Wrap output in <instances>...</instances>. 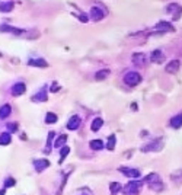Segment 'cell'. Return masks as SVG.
Masks as SVG:
<instances>
[{
	"label": "cell",
	"instance_id": "cell-1",
	"mask_svg": "<svg viewBox=\"0 0 182 195\" xmlns=\"http://www.w3.org/2000/svg\"><path fill=\"white\" fill-rule=\"evenodd\" d=\"M140 82H141V76L137 72H128L124 76V83L127 86H137Z\"/></svg>",
	"mask_w": 182,
	"mask_h": 195
},
{
	"label": "cell",
	"instance_id": "cell-2",
	"mask_svg": "<svg viewBox=\"0 0 182 195\" xmlns=\"http://www.w3.org/2000/svg\"><path fill=\"white\" fill-rule=\"evenodd\" d=\"M143 182L144 181H131L128 182L127 185H125V188H124V194L125 195H133V194H137L140 187L143 185Z\"/></svg>",
	"mask_w": 182,
	"mask_h": 195
},
{
	"label": "cell",
	"instance_id": "cell-3",
	"mask_svg": "<svg viewBox=\"0 0 182 195\" xmlns=\"http://www.w3.org/2000/svg\"><path fill=\"white\" fill-rule=\"evenodd\" d=\"M162 147H163L162 141H160V140H157V141H152V143H149V144L143 146V147H141V152H143V153H147V152H159Z\"/></svg>",
	"mask_w": 182,
	"mask_h": 195
},
{
	"label": "cell",
	"instance_id": "cell-4",
	"mask_svg": "<svg viewBox=\"0 0 182 195\" xmlns=\"http://www.w3.org/2000/svg\"><path fill=\"white\" fill-rule=\"evenodd\" d=\"M121 173H124L127 178H131V179H136L140 176V170L138 169H133V167H125V166H121L118 169Z\"/></svg>",
	"mask_w": 182,
	"mask_h": 195
},
{
	"label": "cell",
	"instance_id": "cell-5",
	"mask_svg": "<svg viewBox=\"0 0 182 195\" xmlns=\"http://www.w3.org/2000/svg\"><path fill=\"white\" fill-rule=\"evenodd\" d=\"M25 90H26V85L23 83V82H18V83H15L13 86H12V95L13 96H21V95L25 93Z\"/></svg>",
	"mask_w": 182,
	"mask_h": 195
},
{
	"label": "cell",
	"instance_id": "cell-6",
	"mask_svg": "<svg viewBox=\"0 0 182 195\" xmlns=\"http://www.w3.org/2000/svg\"><path fill=\"white\" fill-rule=\"evenodd\" d=\"M80 123H82V118H80L79 115H73L72 118L69 119V123H67V130H70V131L77 130Z\"/></svg>",
	"mask_w": 182,
	"mask_h": 195
},
{
	"label": "cell",
	"instance_id": "cell-7",
	"mask_svg": "<svg viewBox=\"0 0 182 195\" xmlns=\"http://www.w3.org/2000/svg\"><path fill=\"white\" fill-rule=\"evenodd\" d=\"M89 16L93 19V21H102L103 19V16H105V13L102 12L101 9L99 7H96V6H93L92 9H90V12H89Z\"/></svg>",
	"mask_w": 182,
	"mask_h": 195
},
{
	"label": "cell",
	"instance_id": "cell-8",
	"mask_svg": "<svg viewBox=\"0 0 182 195\" xmlns=\"http://www.w3.org/2000/svg\"><path fill=\"white\" fill-rule=\"evenodd\" d=\"M34 166H35L36 172H42V170H45L47 167H50V160H47V159L35 160V162H34Z\"/></svg>",
	"mask_w": 182,
	"mask_h": 195
},
{
	"label": "cell",
	"instance_id": "cell-9",
	"mask_svg": "<svg viewBox=\"0 0 182 195\" xmlns=\"http://www.w3.org/2000/svg\"><path fill=\"white\" fill-rule=\"evenodd\" d=\"M179 67H181V63L178 61V60H172L170 63H167L166 66V73H169V74H175V73L179 70Z\"/></svg>",
	"mask_w": 182,
	"mask_h": 195
},
{
	"label": "cell",
	"instance_id": "cell-10",
	"mask_svg": "<svg viewBox=\"0 0 182 195\" xmlns=\"http://www.w3.org/2000/svg\"><path fill=\"white\" fill-rule=\"evenodd\" d=\"M150 60H152V63H157V64H160V63H163L165 55L162 54V51L160 50H154L152 52V55H150Z\"/></svg>",
	"mask_w": 182,
	"mask_h": 195
},
{
	"label": "cell",
	"instance_id": "cell-11",
	"mask_svg": "<svg viewBox=\"0 0 182 195\" xmlns=\"http://www.w3.org/2000/svg\"><path fill=\"white\" fill-rule=\"evenodd\" d=\"M10 114H12V106L9 103H5L0 106V119H6Z\"/></svg>",
	"mask_w": 182,
	"mask_h": 195
},
{
	"label": "cell",
	"instance_id": "cell-12",
	"mask_svg": "<svg viewBox=\"0 0 182 195\" xmlns=\"http://www.w3.org/2000/svg\"><path fill=\"white\" fill-rule=\"evenodd\" d=\"M166 10L169 12V13L175 12V13H174V19H178V18H179V15H181L182 9L179 7V5H176V3H170V5L166 7Z\"/></svg>",
	"mask_w": 182,
	"mask_h": 195
},
{
	"label": "cell",
	"instance_id": "cell-13",
	"mask_svg": "<svg viewBox=\"0 0 182 195\" xmlns=\"http://www.w3.org/2000/svg\"><path fill=\"white\" fill-rule=\"evenodd\" d=\"M28 66H32V67H48V63L44 58H32V60L28 61Z\"/></svg>",
	"mask_w": 182,
	"mask_h": 195
},
{
	"label": "cell",
	"instance_id": "cell-14",
	"mask_svg": "<svg viewBox=\"0 0 182 195\" xmlns=\"http://www.w3.org/2000/svg\"><path fill=\"white\" fill-rule=\"evenodd\" d=\"M15 9V3L13 2H3L0 3V12L2 13H9Z\"/></svg>",
	"mask_w": 182,
	"mask_h": 195
},
{
	"label": "cell",
	"instance_id": "cell-15",
	"mask_svg": "<svg viewBox=\"0 0 182 195\" xmlns=\"http://www.w3.org/2000/svg\"><path fill=\"white\" fill-rule=\"evenodd\" d=\"M133 63L136 66H143L146 63V55L143 52H136V54H133Z\"/></svg>",
	"mask_w": 182,
	"mask_h": 195
},
{
	"label": "cell",
	"instance_id": "cell-16",
	"mask_svg": "<svg viewBox=\"0 0 182 195\" xmlns=\"http://www.w3.org/2000/svg\"><path fill=\"white\" fill-rule=\"evenodd\" d=\"M48 99V95L45 92V89H41V92H38L32 96V101L34 102H45Z\"/></svg>",
	"mask_w": 182,
	"mask_h": 195
},
{
	"label": "cell",
	"instance_id": "cell-17",
	"mask_svg": "<svg viewBox=\"0 0 182 195\" xmlns=\"http://www.w3.org/2000/svg\"><path fill=\"white\" fill-rule=\"evenodd\" d=\"M10 141H12V136H10V133H9V131H6V133H2V134H0V146L10 144Z\"/></svg>",
	"mask_w": 182,
	"mask_h": 195
},
{
	"label": "cell",
	"instance_id": "cell-18",
	"mask_svg": "<svg viewBox=\"0 0 182 195\" xmlns=\"http://www.w3.org/2000/svg\"><path fill=\"white\" fill-rule=\"evenodd\" d=\"M102 125H103V119H102V118H95L93 121H92V125H90V130L96 133L98 130H101V127H102Z\"/></svg>",
	"mask_w": 182,
	"mask_h": 195
},
{
	"label": "cell",
	"instance_id": "cell-19",
	"mask_svg": "<svg viewBox=\"0 0 182 195\" xmlns=\"http://www.w3.org/2000/svg\"><path fill=\"white\" fill-rule=\"evenodd\" d=\"M170 125H172L174 128H179V127H182V114L174 116V118L170 119Z\"/></svg>",
	"mask_w": 182,
	"mask_h": 195
},
{
	"label": "cell",
	"instance_id": "cell-20",
	"mask_svg": "<svg viewBox=\"0 0 182 195\" xmlns=\"http://www.w3.org/2000/svg\"><path fill=\"white\" fill-rule=\"evenodd\" d=\"M89 147L92 150H102L103 149V143H102V140H92L89 143Z\"/></svg>",
	"mask_w": 182,
	"mask_h": 195
},
{
	"label": "cell",
	"instance_id": "cell-21",
	"mask_svg": "<svg viewBox=\"0 0 182 195\" xmlns=\"http://www.w3.org/2000/svg\"><path fill=\"white\" fill-rule=\"evenodd\" d=\"M115 143H116V137H115V134H111V136L108 137L106 149H108V150H114V149H115Z\"/></svg>",
	"mask_w": 182,
	"mask_h": 195
},
{
	"label": "cell",
	"instance_id": "cell-22",
	"mask_svg": "<svg viewBox=\"0 0 182 195\" xmlns=\"http://www.w3.org/2000/svg\"><path fill=\"white\" fill-rule=\"evenodd\" d=\"M58 121V116L54 114V112H48L45 115V123L47 124H56Z\"/></svg>",
	"mask_w": 182,
	"mask_h": 195
},
{
	"label": "cell",
	"instance_id": "cell-23",
	"mask_svg": "<svg viewBox=\"0 0 182 195\" xmlns=\"http://www.w3.org/2000/svg\"><path fill=\"white\" fill-rule=\"evenodd\" d=\"M156 29H162V31H174V26L167 22H159L156 25Z\"/></svg>",
	"mask_w": 182,
	"mask_h": 195
},
{
	"label": "cell",
	"instance_id": "cell-24",
	"mask_svg": "<svg viewBox=\"0 0 182 195\" xmlns=\"http://www.w3.org/2000/svg\"><path fill=\"white\" fill-rule=\"evenodd\" d=\"M25 36H26V39L34 41V39H36V38L39 36V32H38L36 29H31V31H28V32H25Z\"/></svg>",
	"mask_w": 182,
	"mask_h": 195
},
{
	"label": "cell",
	"instance_id": "cell-25",
	"mask_svg": "<svg viewBox=\"0 0 182 195\" xmlns=\"http://www.w3.org/2000/svg\"><path fill=\"white\" fill-rule=\"evenodd\" d=\"M70 153V149L67 147V146H63L61 147V150H60V160H58V163H63V160L67 157V154Z\"/></svg>",
	"mask_w": 182,
	"mask_h": 195
},
{
	"label": "cell",
	"instance_id": "cell-26",
	"mask_svg": "<svg viewBox=\"0 0 182 195\" xmlns=\"http://www.w3.org/2000/svg\"><path fill=\"white\" fill-rule=\"evenodd\" d=\"M56 137V131H50L48 133V137H47V147H45V152H48L51 147V143H52V140Z\"/></svg>",
	"mask_w": 182,
	"mask_h": 195
},
{
	"label": "cell",
	"instance_id": "cell-27",
	"mask_svg": "<svg viewBox=\"0 0 182 195\" xmlns=\"http://www.w3.org/2000/svg\"><path fill=\"white\" fill-rule=\"evenodd\" d=\"M66 140H67V136H66V134H61V136H60V137H58L57 140H56V143H54V146H56V147H60V149H61V147L64 146Z\"/></svg>",
	"mask_w": 182,
	"mask_h": 195
},
{
	"label": "cell",
	"instance_id": "cell-28",
	"mask_svg": "<svg viewBox=\"0 0 182 195\" xmlns=\"http://www.w3.org/2000/svg\"><path fill=\"white\" fill-rule=\"evenodd\" d=\"M149 187H150V189H153V191H162L163 189V185H162V182L156 181V182H152V183H149Z\"/></svg>",
	"mask_w": 182,
	"mask_h": 195
},
{
	"label": "cell",
	"instance_id": "cell-29",
	"mask_svg": "<svg viewBox=\"0 0 182 195\" xmlns=\"http://www.w3.org/2000/svg\"><path fill=\"white\" fill-rule=\"evenodd\" d=\"M109 189H111L112 194H116L118 191H121V183H118V182H111V183H109Z\"/></svg>",
	"mask_w": 182,
	"mask_h": 195
},
{
	"label": "cell",
	"instance_id": "cell-30",
	"mask_svg": "<svg viewBox=\"0 0 182 195\" xmlns=\"http://www.w3.org/2000/svg\"><path fill=\"white\" fill-rule=\"evenodd\" d=\"M108 74H109V70H101V72L96 73L95 79L96 80H103V79H106V77H108Z\"/></svg>",
	"mask_w": 182,
	"mask_h": 195
},
{
	"label": "cell",
	"instance_id": "cell-31",
	"mask_svg": "<svg viewBox=\"0 0 182 195\" xmlns=\"http://www.w3.org/2000/svg\"><path fill=\"white\" fill-rule=\"evenodd\" d=\"M156 181H159V175L156 173H150L144 178V182H147V183H152V182H156Z\"/></svg>",
	"mask_w": 182,
	"mask_h": 195
},
{
	"label": "cell",
	"instance_id": "cell-32",
	"mask_svg": "<svg viewBox=\"0 0 182 195\" xmlns=\"http://www.w3.org/2000/svg\"><path fill=\"white\" fill-rule=\"evenodd\" d=\"M15 185H16V179H13V178H7V179H5V189L10 188V187H15Z\"/></svg>",
	"mask_w": 182,
	"mask_h": 195
},
{
	"label": "cell",
	"instance_id": "cell-33",
	"mask_svg": "<svg viewBox=\"0 0 182 195\" xmlns=\"http://www.w3.org/2000/svg\"><path fill=\"white\" fill-rule=\"evenodd\" d=\"M18 128H19V127H18V124L16 123H9L7 124V131H9V133H16Z\"/></svg>",
	"mask_w": 182,
	"mask_h": 195
},
{
	"label": "cell",
	"instance_id": "cell-34",
	"mask_svg": "<svg viewBox=\"0 0 182 195\" xmlns=\"http://www.w3.org/2000/svg\"><path fill=\"white\" fill-rule=\"evenodd\" d=\"M77 18H79V21H80V22H83V23H86V22L89 21V16H87L86 13H80L79 16H77Z\"/></svg>",
	"mask_w": 182,
	"mask_h": 195
},
{
	"label": "cell",
	"instance_id": "cell-35",
	"mask_svg": "<svg viewBox=\"0 0 182 195\" xmlns=\"http://www.w3.org/2000/svg\"><path fill=\"white\" fill-rule=\"evenodd\" d=\"M50 90L52 92V93H56V92H58V90H60V86H58V83H57V82H54V83L51 85Z\"/></svg>",
	"mask_w": 182,
	"mask_h": 195
},
{
	"label": "cell",
	"instance_id": "cell-36",
	"mask_svg": "<svg viewBox=\"0 0 182 195\" xmlns=\"http://www.w3.org/2000/svg\"><path fill=\"white\" fill-rule=\"evenodd\" d=\"M131 108H133V111H137V103H131Z\"/></svg>",
	"mask_w": 182,
	"mask_h": 195
},
{
	"label": "cell",
	"instance_id": "cell-37",
	"mask_svg": "<svg viewBox=\"0 0 182 195\" xmlns=\"http://www.w3.org/2000/svg\"><path fill=\"white\" fill-rule=\"evenodd\" d=\"M6 194V191H5V189H0V195H5Z\"/></svg>",
	"mask_w": 182,
	"mask_h": 195
},
{
	"label": "cell",
	"instance_id": "cell-38",
	"mask_svg": "<svg viewBox=\"0 0 182 195\" xmlns=\"http://www.w3.org/2000/svg\"><path fill=\"white\" fill-rule=\"evenodd\" d=\"M0 57H2V54H0Z\"/></svg>",
	"mask_w": 182,
	"mask_h": 195
},
{
	"label": "cell",
	"instance_id": "cell-39",
	"mask_svg": "<svg viewBox=\"0 0 182 195\" xmlns=\"http://www.w3.org/2000/svg\"><path fill=\"white\" fill-rule=\"evenodd\" d=\"M83 195H86V194H83Z\"/></svg>",
	"mask_w": 182,
	"mask_h": 195
}]
</instances>
